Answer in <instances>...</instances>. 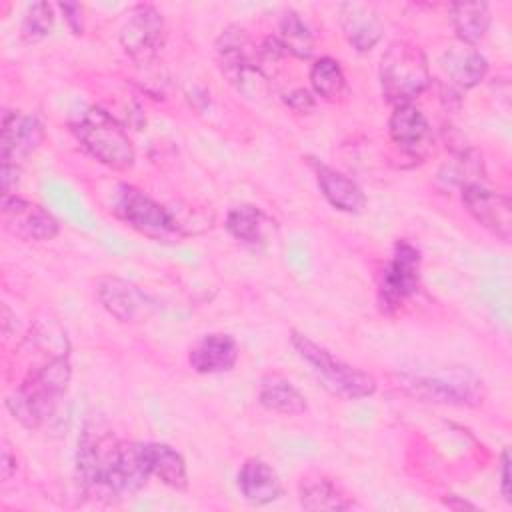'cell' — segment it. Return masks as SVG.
Here are the masks:
<instances>
[{"label":"cell","instance_id":"83f0119b","mask_svg":"<svg viewBox=\"0 0 512 512\" xmlns=\"http://www.w3.org/2000/svg\"><path fill=\"white\" fill-rule=\"evenodd\" d=\"M310 84L316 96L326 100L338 98L346 86V76L340 62L330 56L318 58L310 66Z\"/></svg>","mask_w":512,"mask_h":512},{"label":"cell","instance_id":"1f68e13d","mask_svg":"<svg viewBox=\"0 0 512 512\" xmlns=\"http://www.w3.org/2000/svg\"><path fill=\"white\" fill-rule=\"evenodd\" d=\"M500 492L506 502H510V454L508 450L502 452L500 458Z\"/></svg>","mask_w":512,"mask_h":512},{"label":"cell","instance_id":"4fadbf2b","mask_svg":"<svg viewBox=\"0 0 512 512\" xmlns=\"http://www.w3.org/2000/svg\"><path fill=\"white\" fill-rule=\"evenodd\" d=\"M388 132L392 142L412 158H424L432 148V128L422 110L414 104L394 106L388 120Z\"/></svg>","mask_w":512,"mask_h":512},{"label":"cell","instance_id":"3957f363","mask_svg":"<svg viewBox=\"0 0 512 512\" xmlns=\"http://www.w3.org/2000/svg\"><path fill=\"white\" fill-rule=\"evenodd\" d=\"M80 146L100 164L112 170H128L136 160L134 144L126 128L104 108L90 106L72 124Z\"/></svg>","mask_w":512,"mask_h":512},{"label":"cell","instance_id":"cb8c5ba5","mask_svg":"<svg viewBox=\"0 0 512 512\" xmlns=\"http://www.w3.org/2000/svg\"><path fill=\"white\" fill-rule=\"evenodd\" d=\"M450 24L460 44L476 46L488 32L490 8L486 2H454L450 6Z\"/></svg>","mask_w":512,"mask_h":512},{"label":"cell","instance_id":"4316f807","mask_svg":"<svg viewBox=\"0 0 512 512\" xmlns=\"http://www.w3.org/2000/svg\"><path fill=\"white\" fill-rule=\"evenodd\" d=\"M278 40L286 54H292L300 60H308L314 52V38L306 22L292 10H288L278 28Z\"/></svg>","mask_w":512,"mask_h":512},{"label":"cell","instance_id":"2e32d148","mask_svg":"<svg viewBox=\"0 0 512 512\" xmlns=\"http://www.w3.org/2000/svg\"><path fill=\"white\" fill-rule=\"evenodd\" d=\"M342 32L352 48L368 52L384 36V24L376 10L364 2H346L340 6Z\"/></svg>","mask_w":512,"mask_h":512},{"label":"cell","instance_id":"5bb4252c","mask_svg":"<svg viewBox=\"0 0 512 512\" xmlns=\"http://www.w3.org/2000/svg\"><path fill=\"white\" fill-rule=\"evenodd\" d=\"M404 388L424 400L442 402V404H474L476 398V380H470L466 374L446 376H408L404 378Z\"/></svg>","mask_w":512,"mask_h":512},{"label":"cell","instance_id":"ba28073f","mask_svg":"<svg viewBox=\"0 0 512 512\" xmlns=\"http://www.w3.org/2000/svg\"><path fill=\"white\" fill-rule=\"evenodd\" d=\"M122 50L140 64H148L164 42V18L150 4H138L128 14L118 34Z\"/></svg>","mask_w":512,"mask_h":512},{"label":"cell","instance_id":"8992f818","mask_svg":"<svg viewBox=\"0 0 512 512\" xmlns=\"http://www.w3.org/2000/svg\"><path fill=\"white\" fill-rule=\"evenodd\" d=\"M118 440L110 432H102L96 424L86 426L78 444V476L88 496L98 500H112L110 470L116 458Z\"/></svg>","mask_w":512,"mask_h":512},{"label":"cell","instance_id":"f1b7e54d","mask_svg":"<svg viewBox=\"0 0 512 512\" xmlns=\"http://www.w3.org/2000/svg\"><path fill=\"white\" fill-rule=\"evenodd\" d=\"M54 26V6L48 2H34L28 6L22 20V36L28 42L46 38Z\"/></svg>","mask_w":512,"mask_h":512},{"label":"cell","instance_id":"7c38bea8","mask_svg":"<svg viewBox=\"0 0 512 512\" xmlns=\"http://www.w3.org/2000/svg\"><path fill=\"white\" fill-rule=\"evenodd\" d=\"M96 294L106 312L120 322H142L156 310V304L136 284L118 276L98 278Z\"/></svg>","mask_w":512,"mask_h":512},{"label":"cell","instance_id":"836d02e7","mask_svg":"<svg viewBox=\"0 0 512 512\" xmlns=\"http://www.w3.org/2000/svg\"><path fill=\"white\" fill-rule=\"evenodd\" d=\"M444 506H448V508H452V510H476V506H474L472 502L462 500V498H458V496H448V498H444Z\"/></svg>","mask_w":512,"mask_h":512},{"label":"cell","instance_id":"7a4b0ae2","mask_svg":"<svg viewBox=\"0 0 512 512\" xmlns=\"http://www.w3.org/2000/svg\"><path fill=\"white\" fill-rule=\"evenodd\" d=\"M380 92L392 106L412 104L432 82L426 54L412 42H392L380 60Z\"/></svg>","mask_w":512,"mask_h":512},{"label":"cell","instance_id":"9c48e42d","mask_svg":"<svg viewBox=\"0 0 512 512\" xmlns=\"http://www.w3.org/2000/svg\"><path fill=\"white\" fill-rule=\"evenodd\" d=\"M44 142V126L36 116L14 110L2 112L0 160L2 166L22 168L24 160Z\"/></svg>","mask_w":512,"mask_h":512},{"label":"cell","instance_id":"9a60e30c","mask_svg":"<svg viewBox=\"0 0 512 512\" xmlns=\"http://www.w3.org/2000/svg\"><path fill=\"white\" fill-rule=\"evenodd\" d=\"M150 468L142 442H120L110 470V488L114 498L136 494L150 478Z\"/></svg>","mask_w":512,"mask_h":512},{"label":"cell","instance_id":"d4e9b609","mask_svg":"<svg viewBox=\"0 0 512 512\" xmlns=\"http://www.w3.org/2000/svg\"><path fill=\"white\" fill-rule=\"evenodd\" d=\"M300 506L304 510H350L354 506L334 482L324 476L300 482Z\"/></svg>","mask_w":512,"mask_h":512},{"label":"cell","instance_id":"52a82bcc","mask_svg":"<svg viewBox=\"0 0 512 512\" xmlns=\"http://www.w3.org/2000/svg\"><path fill=\"white\" fill-rule=\"evenodd\" d=\"M420 286V252L408 240H398L380 278V306L386 312L400 308Z\"/></svg>","mask_w":512,"mask_h":512},{"label":"cell","instance_id":"f546056e","mask_svg":"<svg viewBox=\"0 0 512 512\" xmlns=\"http://www.w3.org/2000/svg\"><path fill=\"white\" fill-rule=\"evenodd\" d=\"M284 102L298 114H306V112H312L314 106H316V100H314V94L306 88H296L292 90L290 94H286Z\"/></svg>","mask_w":512,"mask_h":512},{"label":"cell","instance_id":"7402d4cb","mask_svg":"<svg viewBox=\"0 0 512 512\" xmlns=\"http://www.w3.org/2000/svg\"><path fill=\"white\" fill-rule=\"evenodd\" d=\"M258 402L266 410L284 416H298L308 408L304 394L280 374H266L262 378L258 388Z\"/></svg>","mask_w":512,"mask_h":512},{"label":"cell","instance_id":"d6a6232c","mask_svg":"<svg viewBox=\"0 0 512 512\" xmlns=\"http://www.w3.org/2000/svg\"><path fill=\"white\" fill-rule=\"evenodd\" d=\"M16 472V458L12 456L10 448H2V480H10L12 474Z\"/></svg>","mask_w":512,"mask_h":512},{"label":"cell","instance_id":"30bf717a","mask_svg":"<svg viewBox=\"0 0 512 512\" xmlns=\"http://www.w3.org/2000/svg\"><path fill=\"white\" fill-rule=\"evenodd\" d=\"M462 202L468 214L498 240L508 242L512 236V202L508 196L490 190L486 184L462 188Z\"/></svg>","mask_w":512,"mask_h":512},{"label":"cell","instance_id":"ffe728a7","mask_svg":"<svg viewBox=\"0 0 512 512\" xmlns=\"http://www.w3.org/2000/svg\"><path fill=\"white\" fill-rule=\"evenodd\" d=\"M316 178L324 198L336 210L348 212V214H358L364 210L366 196L350 176L326 164H316Z\"/></svg>","mask_w":512,"mask_h":512},{"label":"cell","instance_id":"e0dca14e","mask_svg":"<svg viewBox=\"0 0 512 512\" xmlns=\"http://www.w3.org/2000/svg\"><path fill=\"white\" fill-rule=\"evenodd\" d=\"M240 494L254 506H264L282 496V480L278 472L260 458H248L236 478Z\"/></svg>","mask_w":512,"mask_h":512},{"label":"cell","instance_id":"277c9868","mask_svg":"<svg viewBox=\"0 0 512 512\" xmlns=\"http://www.w3.org/2000/svg\"><path fill=\"white\" fill-rule=\"evenodd\" d=\"M290 342L296 354L312 368L320 384L342 400H360L372 396L376 390V380L372 374L334 358L324 346L310 340L306 334L292 332Z\"/></svg>","mask_w":512,"mask_h":512},{"label":"cell","instance_id":"8fae6325","mask_svg":"<svg viewBox=\"0 0 512 512\" xmlns=\"http://www.w3.org/2000/svg\"><path fill=\"white\" fill-rule=\"evenodd\" d=\"M0 212L4 228L22 240H52L60 228L48 210L16 194H2Z\"/></svg>","mask_w":512,"mask_h":512},{"label":"cell","instance_id":"ac0fdd59","mask_svg":"<svg viewBox=\"0 0 512 512\" xmlns=\"http://www.w3.org/2000/svg\"><path fill=\"white\" fill-rule=\"evenodd\" d=\"M238 360V344L230 334H206L188 354L190 366L198 374H220L234 368Z\"/></svg>","mask_w":512,"mask_h":512},{"label":"cell","instance_id":"5b68a950","mask_svg":"<svg viewBox=\"0 0 512 512\" xmlns=\"http://www.w3.org/2000/svg\"><path fill=\"white\" fill-rule=\"evenodd\" d=\"M112 212L130 228L154 242L172 244L182 240V234L178 232L170 210L130 184L118 186L112 202Z\"/></svg>","mask_w":512,"mask_h":512},{"label":"cell","instance_id":"603a6c76","mask_svg":"<svg viewBox=\"0 0 512 512\" xmlns=\"http://www.w3.org/2000/svg\"><path fill=\"white\" fill-rule=\"evenodd\" d=\"M144 452H146V460L152 476H156L162 484L174 490L188 488L186 462L178 450L162 442H146Z\"/></svg>","mask_w":512,"mask_h":512},{"label":"cell","instance_id":"4dcf8cb0","mask_svg":"<svg viewBox=\"0 0 512 512\" xmlns=\"http://www.w3.org/2000/svg\"><path fill=\"white\" fill-rule=\"evenodd\" d=\"M58 8L62 10L64 20L68 22L70 30H72L74 34H82V28H84V26H82V6L76 4V2H60Z\"/></svg>","mask_w":512,"mask_h":512},{"label":"cell","instance_id":"6da1fadb","mask_svg":"<svg viewBox=\"0 0 512 512\" xmlns=\"http://www.w3.org/2000/svg\"><path fill=\"white\" fill-rule=\"evenodd\" d=\"M70 376L72 366L68 354L50 356L46 362L32 368L6 398L10 414L30 430L38 428L66 394Z\"/></svg>","mask_w":512,"mask_h":512},{"label":"cell","instance_id":"d6986e66","mask_svg":"<svg viewBox=\"0 0 512 512\" xmlns=\"http://www.w3.org/2000/svg\"><path fill=\"white\" fill-rule=\"evenodd\" d=\"M216 58L222 74L228 82L242 70L250 66H260V50L240 26H228L222 30L216 42Z\"/></svg>","mask_w":512,"mask_h":512},{"label":"cell","instance_id":"44dd1931","mask_svg":"<svg viewBox=\"0 0 512 512\" xmlns=\"http://www.w3.org/2000/svg\"><path fill=\"white\" fill-rule=\"evenodd\" d=\"M440 64L446 76L462 90L478 86L488 72V60L474 46L466 44H456L448 48L442 54Z\"/></svg>","mask_w":512,"mask_h":512},{"label":"cell","instance_id":"484cf974","mask_svg":"<svg viewBox=\"0 0 512 512\" xmlns=\"http://www.w3.org/2000/svg\"><path fill=\"white\" fill-rule=\"evenodd\" d=\"M264 214L252 204L234 206L226 216V230L238 242L256 246L264 242Z\"/></svg>","mask_w":512,"mask_h":512}]
</instances>
